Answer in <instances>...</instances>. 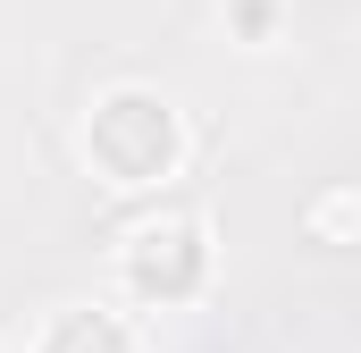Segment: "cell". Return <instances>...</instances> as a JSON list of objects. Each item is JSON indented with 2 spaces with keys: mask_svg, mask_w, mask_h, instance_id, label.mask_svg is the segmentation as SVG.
Here are the masks:
<instances>
[{
  "mask_svg": "<svg viewBox=\"0 0 361 353\" xmlns=\"http://www.w3.org/2000/svg\"><path fill=\"white\" fill-rule=\"evenodd\" d=\"M311 236L319 244H361V185H328L311 202Z\"/></svg>",
  "mask_w": 361,
  "mask_h": 353,
  "instance_id": "cell-5",
  "label": "cell"
},
{
  "mask_svg": "<svg viewBox=\"0 0 361 353\" xmlns=\"http://www.w3.org/2000/svg\"><path fill=\"white\" fill-rule=\"evenodd\" d=\"M25 353H143V337H135V320L109 311V303H59V311L34 328Z\"/></svg>",
  "mask_w": 361,
  "mask_h": 353,
  "instance_id": "cell-3",
  "label": "cell"
},
{
  "mask_svg": "<svg viewBox=\"0 0 361 353\" xmlns=\"http://www.w3.org/2000/svg\"><path fill=\"white\" fill-rule=\"evenodd\" d=\"M76 152L109 193H160V185H177L193 135H185V109L160 85H109V92H92Z\"/></svg>",
  "mask_w": 361,
  "mask_h": 353,
  "instance_id": "cell-1",
  "label": "cell"
},
{
  "mask_svg": "<svg viewBox=\"0 0 361 353\" xmlns=\"http://www.w3.org/2000/svg\"><path fill=\"white\" fill-rule=\"evenodd\" d=\"M210 286V227L193 210H152L118 236V294L135 311H177Z\"/></svg>",
  "mask_w": 361,
  "mask_h": 353,
  "instance_id": "cell-2",
  "label": "cell"
},
{
  "mask_svg": "<svg viewBox=\"0 0 361 353\" xmlns=\"http://www.w3.org/2000/svg\"><path fill=\"white\" fill-rule=\"evenodd\" d=\"M219 17H227V34L244 51H269L277 34H286V0H219Z\"/></svg>",
  "mask_w": 361,
  "mask_h": 353,
  "instance_id": "cell-4",
  "label": "cell"
}]
</instances>
